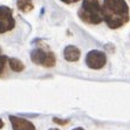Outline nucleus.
I'll return each mask as SVG.
<instances>
[{"label":"nucleus","mask_w":130,"mask_h":130,"mask_svg":"<svg viewBox=\"0 0 130 130\" xmlns=\"http://www.w3.org/2000/svg\"><path fill=\"white\" fill-rule=\"evenodd\" d=\"M102 13L103 21L111 29L123 27L130 20L129 6L125 0H103Z\"/></svg>","instance_id":"nucleus-1"},{"label":"nucleus","mask_w":130,"mask_h":130,"mask_svg":"<svg viewBox=\"0 0 130 130\" xmlns=\"http://www.w3.org/2000/svg\"><path fill=\"white\" fill-rule=\"evenodd\" d=\"M8 62V58L7 56H0V77H3L6 73V64Z\"/></svg>","instance_id":"nucleus-10"},{"label":"nucleus","mask_w":130,"mask_h":130,"mask_svg":"<svg viewBox=\"0 0 130 130\" xmlns=\"http://www.w3.org/2000/svg\"><path fill=\"white\" fill-rule=\"evenodd\" d=\"M86 63L91 69H102L107 63V56L101 51H90L86 56Z\"/></svg>","instance_id":"nucleus-5"},{"label":"nucleus","mask_w":130,"mask_h":130,"mask_svg":"<svg viewBox=\"0 0 130 130\" xmlns=\"http://www.w3.org/2000/svg\"><path fill=\"white\" fill-rule=\"evenodd\" d=\"M4 127V122H3V120H0V129Z\"/></svg>","instance_id":"nucleus-13"},{"label":"nucleus","mask_w":130,"mask_h":130,"mask_svg":"<svg viewBox=\"0 0 130 130\" xmlns=\"http://www.w3.org/2000/svg\"><path fill=\"white\" fill-rule=\"evenodd\" d=\"M8 63H9V67L13 72H22L25 68L24 63H22L20 60L15 58H12V59H8Z\"/></svg>","instance_id":"nucleus-9"},{"label":"nucleus","mask_w":130,"mask_h":130,"mask_svg":"<svg viewBox=\"0 0 130 130\" xmlns=\"http://www.w3.org/2000/svg\"><path fill=\"white\" fill-rule=\"evenodd\" d=\"M61 1L64 4H75V3H77L79 0H61Z\"/></svg>","instance_id":"nucleus-12"},{"label":"nucleus","mask_w":130,"mask_h":130,"mask_svg":"<svg viewBox=\"0 0 130 130\" xmlns=\"http://www.w3.org/2000/svg\"><path fill=\"white\" fill-rule=\"evenodd\" d=\"M9 121L12 123L13 130H36L34 124L30 121L18 116H9Z\"/></svg>","instance_id":"nucleus-6"},{"label":"nucleus","mask_w":130,"mask_h":130,"mask_svg":"<svg viewBox=\"0 0 130 130\" xmlns=\"http://www.w3.org/2000/svg\"><path fill=\"white\" fill-rule=\"evenodd\" d=\"M79 18L89 25L101 24L103 21V13L100 0H83L79 9Z\"/></svg>","instance_id":"nucleus-2"},{"label":"nucleus","mask_w":130,"mask_h":130,"mask_svg":"<svg viewBox=\"0 0 130 130\" xmlns=\"http://www.w3.org/2000/svg\"><path fill=\"white\" fill-rule=\"evenodd\" d=\"M30 59L35 64L46 67V68H52L56 63V58L55 54L52 51L45 48V47H36L30 53Z\"/></svg>","instance_id":"nucleus-3"},{"label":"nucleus","mask_w":130,"mask_h":130,"mask_svg":"<svg viewBox=\"0 0 130 130\" xmlns=\"http://www.w3.org/2000/svg\"><path fill=\"white\" fill-rule=\"evenodd\" d=\"M15 26L12 9L7 6H0V33L12 30Z\"/></svg>","instance_id":"nucleus-4"},{"label":"nucleus","mask_w":130,"mask_h":130,"mask_svg":"<svg viewBox=\"0 0 130 130\" xmlns=\"http://www.w3.org/2000/svg\"><path fill=\"white\" fill-rule=\"evenodd\" d=\"M80 55H81V52L77 47L75 46H67L63 51V56L68 62H75L80 59Z\"/></svg>","instance_id":"nucleus-7"},{"label":"nucleus","mask_w":130,"mask_h":130,"mask_svg":"<svg viewBox=\"0 0 130 130\" xmlns=\"http://www.w3.org/2000/svg\"><path fill=\"white\" fill-rule=\"evenodd\" d=\"M0 52H1V49H0Z\"/></svg>","instance_id":"nucleus-16"},{"label":"nucleus","mask_w":130,"mask_h":130,"mask_svg":"<svg viewBox=\"0 0 130 130\" xmlns=\"http://www.w3.org/2000/svg\"><path fill=\"white\" fill-rule=\"evenodd\" d=\"M17 5H18V8L21 12H25V13L30 12L34 8V5L32 0H18Z\"/></svg>","instance_id":"nucleus-8"},{"label":"nucleus","mask_w":130,"mask_h":130,"mask_svg":"<svg viewBox=\"0 0 130 130\" xmlns=\"http://www.w3.org/2000/svg\"><path fill=\"white\" fill-rule=\"evenodd\" d=\"M53 122L56 124H60V125H66V124L69 123V120H62V118H58V117H54L53 118Z\"/></svg>","instance_id":"nucleus-11"},{"label":"nucleus","mask_w":130,"mask_h":130,"mask_svg":"<svg viewBox=\"0 0 130 130\" xmlns=\"http://www.w3.org/2000/svg\"><path fill=\"white\" fill-rule=\"evenodd\" d=\"M73 130H85L83 128H75V129H73Z\"/></svg>","instance_id":"nucleus-14"},{"label":"nucleus","mask_w":130,"mask_h":130,"mask_svg":"<svg viewBox=\"0 0 130 130\" xmlns=\"http://www.w3.org/2000/svg\"><path fill=\"white\" fill-rule=\"evenodd\" d=\"M49 130H59V129H56V128H52V129H49Z\"/></svg>","instance_id":"nucleus-15"}]
</instances>
